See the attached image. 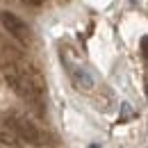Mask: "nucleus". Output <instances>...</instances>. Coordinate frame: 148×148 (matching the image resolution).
Here are the masks:
<instances>
[{
    "label": "nucleus",
    "mask_w": 148,
    "mask_h": 148,
    "mask_svg": "<svg viewBox=\"0 0 148 148\" xmlns=\"http://www.w3.org/2000/svg\"><path fill=\"white\" fill-rule=\"evenodd\" d=\"M5 80H7V84L18 93L23 100H27V103H32V105H39V103H41L43 87H41L39 77H30L27 73H21L16 69H7V71H5Z\"/></svg>",
    "instance_id": "1"
},
{
    "label": "nucleus",
    "mask_w": 148,
    "mask_h": 148,
    "mask_svg": "<svg viewBox=\"0 0 148 148\" xmlns=\"http://www.w3.org/2000/svg\"><path fill=\"white\" fill-rule=\"evenodd\" d=\"M0 21H2L5 30L16 39V41H21V43H30V27H27L16 14H12V12H2V14H0Z\"/></svg>",
    "instance_id": "2"
},
{
    "label": "nucleus",
    "mask_w": 148,
    "mask_h": 148,
    "mask_svg": "<svg viewBox=\"0 0 148 148\" xmlns=\"http://www.w3.org/2000/svg\"><path fill=\"white\" fill-rule=\"evenodd\" d=\"M12 128H14V132L21 137V141H27V144H43V141H41V132H39L37 125L30 123L27 119H14V121H12Z\"/></svg>",
    "instance_id": "3"
},
{
    "label": "nucleus",
    "mask_w": 148,
    "mask_h": 148,
    "mask_svg": "<svg viewBox=\"0 0 148 148\" xmlns=\"http://www.w3.org/2000/svg\"><path fill=\"white\" fill-rule=\"evenodd\" d=\"M71 77H73V84L80 89V91H89V89H93V75L89 73L87 69L73 66V69H71Z\"/></svg>",
    "instance_id": "4"
},
{
    "label": "nucleus",
    "mask_w": 148,
    "mask_h": 148,
    "mask_svg": "<svg viewBox=\"0 0 148 148\" xmlns=\"http://www.w3.org/2000/svg\"><path fill=\"white\" fill-rule=\"evenodd\" d=\"M0 144H5V146H12V148H18L23 141H21V137L16 132H9V130H0Z\"/></svg>",
    "instance_id": "5"
},
{
    "label": "nucleus",
    "mask_w": 148,
    "mask_h": 148,
    "mask_svg": "<svg viewBox=\"0 0 148 148\" xmlns=\"http://www.w3.org/2000/svg\"><path fill=\"white\" fill-rule=\"evenodd\" d=\"M132 116H137V114L132 112V107H130L128 103H123V105H121V116H119V123H125V121H130Z\"/></svg>",
    "instance_id": "6"
},
{
    "label": "nucleus",
    "mask_w": 148,
    "mask_h": 148,
    "mask_svg": "<svg viewBox=\"0 0 148 148\" xmlns=\"http://www.w3.org/2000/svg\"><path fill=\"white\" fill-rule=\"evenodd\" d=\"M21 2H25V5H30V7H39L43 0H21Z\"/></svg>",
    "instance_id": "7"
},
{
    "label": "nucleus",
    "mask_w": 148,
    "mask_h": 148,
    "mask_svg": "<svg viewBox=\"0 0 148 148\" xmlns=\"http://www.w3.org/2000/svg\"><path fill=\"white\" fill-rule=\"evenodd\" d=\"M89 148H100V146H96V144H93V146H89Z\"/></svg>",
    "instance_id": "8"
}]
</instances>
